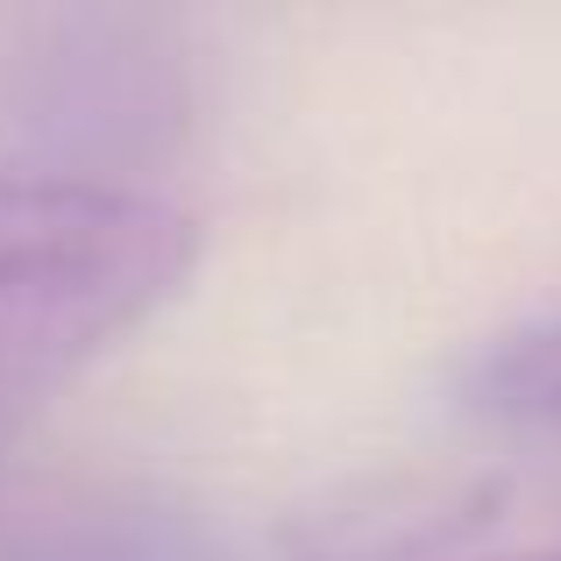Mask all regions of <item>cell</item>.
Returning <instances> with one entry per match:
<instances>
[{
  "label": "cell",
  "instance_id": "cell-1",
  "mask_svg": "<svg viewBox=\"0 0 561 561\" xmlns=\"http://www.w3.org/2000/svg\"><path fill=\"white\" fill-rule=\"evenodd\" d=\"M199 249V220L164 192L0 171V426L150 328Z\"/></svg>",
  "mask_w": 561,
  "mask_h": 561
},
{
  "label": "cell",
  "instance_id": "cell-2",
  "mask_svg": "<svg viewBox=\"0 0 561 561\" xmlns=\"http://www.w3.org/2000/svg\"><path fill=\"white\" fill-rule=\"evenodd\" d=\"M505 512L497 469H363L277 519L285 561H462Z\"/></svg>",
  "mask_w": 561,
  "mask_h": 561
},
{
  "label": "cell",
  "instance_id": "cell-3",
  "mask_svg": "<svg viewBox=\"0 0 561 561\" xmlns=\"http://www.w3.org/2000/svg\"><path fill=\"white\" fill-rule=\"evenodd\" d=\"M462 405L519 434H561V320H534L483 342L462 370Z\"/></svg>",
  "mask_w": 561,
  "mask_h": 561
},
{
  "label": "cell",
  "instance_id": "cell-4",
  "mask_svg": "<svg viewBox=\"0 0 561 561\" xmlns=\"http://www.w3.org/2000/svg\"><path fill=\"white\" fill-rule=\"evenodd\" d=\"M497 561H561V548H526V554H497Z\"/></svg>",
  "mask_w": 561,
  "mask_h": 561
}]
</instances>
